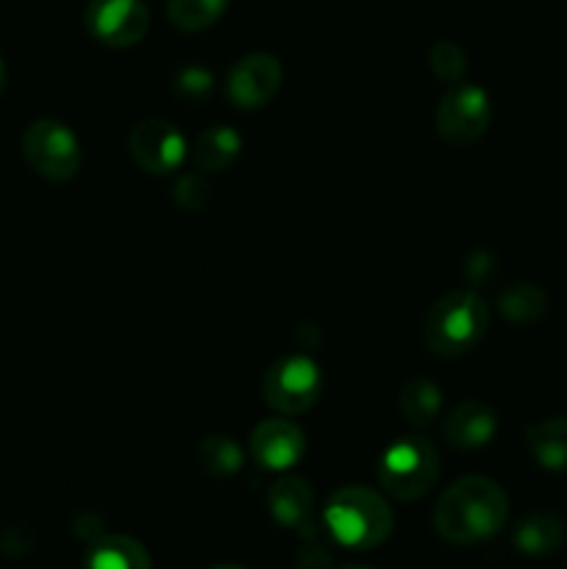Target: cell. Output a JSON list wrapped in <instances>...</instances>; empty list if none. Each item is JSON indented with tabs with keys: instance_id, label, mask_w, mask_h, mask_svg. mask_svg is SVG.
<instances>
[{
	"instance_id": "cell-1",
	"label": "cell",
	"mask_w": 567,
	"mask_h": 569,
	"mask_svg": "<svg viewBox=\"0 0 567 569\" xmlns=\"http://www.w3.org/2000/svg\"><path fill=\"white\" fill-rule=\"evenodd\" d=\"M509 520L504 487L487 476H465L450 483L434 506V528L448 545H478L500 533Z\"/></svg>"
},
{
	"instance_id": "cell-2",
	"label": "cell",
	"mask_w": 567,
	"mask_h": 569,
	"mask_svg": "<svg viewBox=\"0 0 567 569\" xmlns=\"http://www.w3.org/2000/svg\"><path fill=\"white\" fill-rule=\"evenodd\" d=\"M322 520H326L334 542L350 550L378 548V545L387 542L395 528V517L387 500L376 489L361 487V483L337 489L328 498Z\"/></svg>"
},
{
	"instance_id": "cell-3",
	"label": "cell",
	"mask_w": 567,
	"mask_h": 569,
	"mask_svg": "<svg viewBox=\"0 0 567 569\" xmlns=\"http://www.w3.org/2000/svg\"><path fill=\"white\" fill-rule=\"evenodd\" d=\"M489 328V309L472 289H450L428 309L422 337L428 350L456 359L476 348Z\"/></svg>"
},
{
	"instance_id": "cell-4",
	"label": "cell",
	"mask_w": 567,
	"mask_h": 569,
	"mask_svg": "<svg viewBox=\"0 0 567 569\" xmlns=\"http://www.w3.org/2000/svg\"><path fill=\"white\" fill-rule=\"evenodd\" d=\"M439 478V456L422 437H400L378 459V483L400 503L426 498Z\"/></svg>"
},
{
	"instance_id": "cell-5",
	"label": "cell",
	"mask_w": 567,
	"mask_h": 569,
	"mask_svg": "<svg viewBox=\"0 0 567 569\" xmlns=\"http://www.w3.org/2000/svg\"><path fill=\"white\" fill-rule=\"evenodd\" d=\"M320 367L306 353L284 356L261 378V398L281 417H298L309 411L320 398Z\"/></svg>"
},
{
	"instance_id": "cell-6",
	"label": "cell",
	"mask_w": 567,
	"mask_h": 569,
	"mask_svg": "<svg viewBox=\"0 0 567 569\" xmlns=\"http://www.w3.org/2000/svg\"><path fill=\"white\" fill-rule=\"evenodd\" d=\"M22 156L37 176L48 181H70L81 170L78 137L59 120H37L22 133Z\"/></svg>"
},
{
	"instance_id": "cell-7",
	"label": "cell",
	"mask_w": 567,
	"mask_h": 569,
	"mask_svg": "<svg viewBox=\"0 0 567 569\" xmlns=\"http://www.w3.org/2000/svg\"><path fill=\"white\" fill-rule=\"evenodd\" d=\"M493 106L489 94L476 83H450L439 98L437 111H434V126L437 133L454 148H467L476 144L487 133Z\"/></svg>"
},
{
	"instance_id": "cell-8",
	"label": "cell",
	"mask_w": 567,
	"mask_h": 569,
	"mask_svg": "<svg viewBox=\"0 0 567 569\" xmlns=\"http://www.w3.org/2000/svg\"><path fill=\"white\" fill-rule=\"evenodd\" d=\"M128 153L137 161L139 170L150 176H170L183 164L189 148L178 126H172L165 117H148L128 133Z\"/></svg>"
},
{
	"instance_id": "cell-9",
	"label": "cell",
	"mask_w": 567,
	"mask_h": 569,
	"mask_svg": "<svg viewBox=\"0 0 567 569\" xmlns=\"http://www.w3.org/2000/svg\"><path fill=\"white\" fill-rule=\"evenodd\" d=\"M83 26L106 48H133L150 28V11L142 0H89Z\"/></svg>"
},
{
	"instance_id": "cell-10",
	"label": "cell",
	"mask_w": 567,
	"mask_h": 569,
	"mask_svg": "<svg viewBox=\"0 0 567 569\" xmlns=\"http://www.w3.org/2000/svg\"><path fill=\"white\" fill-rule=\"evenodd\" d=\"M284 83V67L272 53H248L231 67L226 81L228 100L242 111H259Z\"/></svg>"
},
{
	"instance_id": "cell-11",
	"label": "cell",
	"mask_w": 567,
	"mask_h": 569,
	"mask_svg": "<svg viewBox=\"0 0 567 569\" xmlns=\"http://www.w3.org/2000/svg\"><path fill=\"white\" fill-rule=\"evenodd\" d=\"M306 453V437L287 417H270L250 433V456L265 470L284 472L298 465Z\"/></svg>"
},
{
	"instance_id": "cell-12",
	"label": "cell",
	"mask_w": 567,
	"mask_h": 569,
	"mask_svg": "<svg viewBox=\"0 0 567 569\" xmlns=\"http://www.w3.org/2000/svg\"><path fill=\"white\" fill-rule=\"evenodd\" d=\"M498 431V417L493 406L484 400H465L456 406L442 420V439L445 445L456 450H478L493 442Z\"/></svg>"
},
{
	"instance_id": "cell-13",
	"label": "cell",
	"mask_w": 567,
	"mask_h": 569,
	"mask_svg": "<svg viewBox=\"0 0 567 569\" xmlns=\"http://www.w3.org/2000/svg\"><path fill=\"white\" fill-rule=\"evenodd\" d=\"M81 569H153V561L139 539L126 533H103L89 545Z\"/></svg>"
},
{
	"instance_id": "cell-14",
	"label": "cell",
	"mask_w": 567,
	"mask_h": 569,
	"mask_svg": "<svg viewBox=\"0 0 567 569\" xmlns=\"http://www.w3.org/2000/svg\"><path fill=\"white\" fill-rule=\"evenodd\" d=\"M267 506H270V515L278 526L304 531V528H309L311 509H315V492L304 478H281L270 487Z\"/></svg>"
},
{
	"instance_id": "cell-15",
	"label": "cell",
	"mask_w": 567,
	"mask_h": 569,
	"mask_svg": "<svg viewBox=\"0 0 567 569\" xmlns=\"http://www.w3.org/2000/svg\"><path fill=\"white\" fill-rule=\"evenodd\" d=\"M242 153V137L231 126H209L195 137L189 156L200 172H222Z\"/></svg>"
},
{
	"instance_id": "cell-16",
	"label": "cell",
	"mask_w": 567,
	"mask_h": 569,
	"mask_svg": "<svg viewBox=\"0 0 567 569\" xmlns=\"http://www.w3.org/2000/svg\"><path fill=\"white\" fill-rule=\"evenodd\" d=\"M526 445L543 470L567 472V417H548L528 426Z\"/></svg>"
},
{
	"instance_id": "cell-17",
	"label": "cell",
	"mask_w": 567,
	"mask_h": 569,
	"mask_svg": "<svg viewBox=\"0 0 567 569\" xmlns=\"http://www.w3.org/2000/svg\"><path fill=\"white\" fill-rule=\"evenodd\" d=\"M565 520L550 511H534L517 526L515 548L523 556H550L565 545Z\"/></svg>"
},
{
	"instance_id": "cell-18",
	"label": "cell",
	"mask_w": 567,
	"mask_h": 569,
	"mask_svg": "<svg viewBox=\"0 0 567 569\" xmlns=\"http://www.w3.org/2000/svg\"><path fill=\"white\" fill-rule=\"evenodd\" d=\"M400 415L411 426H431L442 411V389L428 378H411L404 389H400Z\"/></svg>"
},
{
	"instance_id": "cell-19",
	"label": "cell",
	"mask_w": 567,
	"mask_h": 569,
	"mask_svg": "<svg viewBox=\"0 0 567 569\" xmlns=\"http://www.w3.org/2000/svg\"><path fill=\"white\" fill-rule=\"evenodd\" d=\"M200 470L211 478H228L242 470V448L226 433H211L195 448Z\"/></svg>"
},
{
	"instance_id": "cell-20",
	"label": "cell",
	"mask_w": 567,
	"mask_h": 569,
	"mask_svg": "<svg viewBox=\"0 0 567 569\" xmlns=\"http://www.w3.org/2000/svg\"><path fill=\"white\" fill-rule=\"evenodd\" d=\"M545 292L539 287L528 281L509 283L506 289H500L498 295V311L515 326H526V322H534L543 317L545 311Z\"/></svg>"
},
{
	"instance_id": "cell-21",
	"label": "cell",
	"mask_w": 567,
	"mask_h": 569,
	"mask_svg": "<svg viewBox=\"0 0 567 569\" xmlns=\"http://www.w3.org/2000/svg\"><path fill=\"white\" fill-rule=\"evenodd\" d=\"M228 9V0H167V20L178 31H206L215 26Z\"/></svg>"
},
{
	"instance_id": "cell-22",
	"label": "cell",
	"mask_w": 567,
	"mask_h": 569,
	"mask_svg": "<svg viewBox=\"0 0 567 569\" xmlns=\"http://www.w3.org/2000/svg\"><path fill=\"white\" fill-rule=\"evenodd\" d=\"M428 64H431V72L445 83H456L465 76V50L459 48L450 39H439L431 48V56H428Z\"/></svg>"
},
{
	"instance_id": "cell-23",
	"label": "cell",
	"mask_w": 567,
	"mask_h": 569,
	"mask_svg": "<svg viewBox=\"0 0 567 569\" xmlns=\"http://www.w3.org/2000/svg\"><path fill=\"white\" fill-rule=\"evenodd\" d=\"M172 200L181 206L183 211H203L211 200V187L200 172H187L176 181L172 189Z\"/></svg>"
},
{
	"instance_id": "cell-24",
	"label": "cell",
	"mask_w": 567,
	"mask_h": 569,
	"mask_svg": "<svg viewBox=\"0 0 567 569\" xmlns=\"http://www.w3.org/2000/svg\"><path fill=\"white\" fill-rule=\"evenodd\" d=\"M172 89H176L178 98L183 100H203L209 98L211 89H215V78H211L209 70L203 67H183L181 72L172 81Z\"/></svg>"
},
{
	"instance_id": "cell-25",
	"label": "cell",
	"mask_w": 567,
	"mask_h": 569,
	"mask_svg": "<svg viewBox=\"0 0 567 569\" xmlns=\"http://www.w3.org/2000/svg\"><path fill=\"white\" fill-rule=\"evenodd\" d=\"M6 83H9V72H6L3 59H0V98H3V92H6Z\"/></svg>"
},
{
	"instance_id": "cell-26",
	"label": "cell",
	"mask_w": 567,
	"mask_h": 569,
	"mask_svg": "<svg viewBox=\"0 0 567 569\" xmlns=\"http://www.w3.org/2000/svg\"><path fill=\"white\" fill-rule=\"evenodd\" d=\"M209 569H242V567H233V565H215V567H209Z\"/></svg>"
},
{
	"instance_id": "cell-27",
	"label": "cell",
	"mask_w": 567,
	"mask_h": 569,
	"mask_svg": "<svg viewBox=\"0 0 567 569\" xmlns=\"http://www.w3.org/2000/svg\"><path fill=\"white\" fill-rule=\"evenodd\" d=\"M342 569H372V567H361V565H350V567H342Z\"/></svg>"
}]
</instances>
